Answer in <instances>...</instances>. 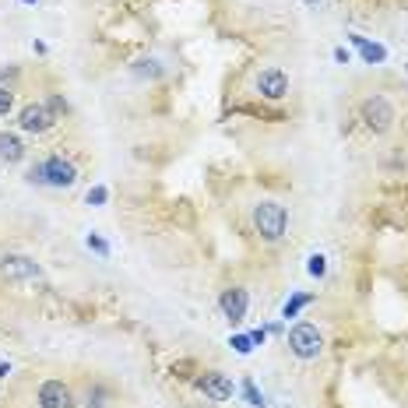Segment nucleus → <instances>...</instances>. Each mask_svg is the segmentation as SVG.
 <instances>
[{
    "mask_svg": "<svg viewBox=\"0 0 408 408\" xmlns=\"http://www.w3.org/2000/svg\"><path fill=\"white\" fill-rule=\"evenodd\" d=\"M254 229H257L268 243H275V240H282L285 229H289V212L282 208L278 201H261L257 208H254Z\"/></svg>",
    "mask_w": 408,
    "mask_h": 408,
    "instance_id": "1",
    "label": "nucleus"
},
{
    "mask_svg": "<svg viewBox=\"0 0 408 408\" xmlns=\"http://www.w3.org/2000/svg\"><path fill=\"white\" fill-rule=\"evenodd\" d=\"M32 183H46V187H74L78 180V169L64 159V155H50L46 162H39L32 173H29Z\"/></svg>",
    "mask_w": 408,
    "mask_h": 408,
    "instance_id": "2",
    "label": "nucleus"
},
{
    "mask_svg": "<svg viewBox=\"0 0 408 408\" xmlns=\"http://www.w3.org/2000/svg\"><path fill=\"white\" fill-rule=\"evenodd\" d=\"M359 117H363V124L373 134H387L394 127V106H391L384 95H370L363 106H359Z\"/></svg>",
    "mask_w": 408,
    "mask_h": 408,
    "instance_id": "3",
    "label": "nucleus"
},
{
    "mask_svg": "<svg viewBox=\"0 0 408 408\" xmlns=\"http://www.w3.org/2000/svg\"><path fill=\"white\" fill-rule=\"evenodd\" d=\"M289 349H292L296 359H317L324 352V338L314 324H296L289 331Z\"/></svg>",
    "mask_w": 408,
    "mask_h": 408,
    "instance_id": "4",
    "label": "nucleus"
},
{
    "mask_svg": "<svg viewBox=\"0 0 408 408\" xmlns=\"http://www.w3.org/2000/svg\"><path fill=\"white\" fill-rule=\"evenodd\" d=\"M53 113L46 110V102H29V106L22 110V117H18V127L25 131V134H46L50 127H53Z\"/></svg>",
    "mask_w": 408,
    "mask_h": 408,
    "instance_id": "5",
    "label": "nucleus"
},
{
    "mask_svg": "<svg viewBox=\"0 0 408 408\" xmlns=\"http://www.w3.org/2000/svg\"><path fill=\"white\" fill-rule=\"evenodd\" d=\"M0 275L11 278V282H25V278H43V268L32 261V257H22V254H8L0 261Z\"/></svg>",
    "mask_w": 408,
    "mask_h": 408,
    "instance_id": "6",
    "label": "nucleus"
},
{
    "mask_svg": "<svg viewBox=\"0 0 408 408\" xmlns=\"http://www.w3.org/2000/svg\"><path fill=\"white\" fill-rule=\"evenodd\" d=\"M219 306H222V314H226V321H229V324H240V321L247 317L250 296H247V289L233 285V289H226V292L219 296Z\"/></svg>",
    "mask_w": 408,
    "mask_h": 408,
    "instance_id": "7",
    "label": "nucleus"
},
{
    "mask_svg": "<svg viewBox=\"0 0 408 408\" xmlns=\"http://www.w3.org/2000/svg\"><path fill=\"white\" fill-rule=\"evenodd\" d=\"M257 92H261L264 99H271V102L285 99V95H289V78H285V71H278V67L261 71V74H257Z\"/></svg>",
    "mask_w": 408,
    "mask_h": 408,
    "instance_id": "8",
    "label": "nucleus"
},
{
    "mask_svg": "<svg viewBox=\"0 0 408 408\" xmlns=\"http://www.w3.org/2000/svg\"><path fill=\"white\" fill-rule=\"evenodd\" d=\"M197 387L204 391V398L208 401H229L233 398V380L226 377V373H201L197 377Z\"/></svg>",
    "mask_w": 408,
    "mask_h": 408,
    "instance_id": "9",
    "label": "nucleus"
},
{
    "mask_svg": "<svg viewBox=\"0 0 408 408\" xmlns=\"http://www.w3.org/2000/svg\"><path fill=\"white\" fill-rule=\"evenodd\" d=\"M39 405L43 408H74V394L64 380H46L39 387Z\"/></svg>",
    "mask_w": 408,
    "mask_h": 408,
    "instance_id": "10",
    "label": "nucleus"
},
{
    "mask_svg": "<svg viewBox=\"0 0 408 408\" xmlns=\"http://www.w3.org/2000/svg\"><path fill=\"white\" fill-rule=\"evenodd\" d=\"M22 159H25V141L18 134H11V131H0V162L15 166Z\"/></svg>",
    "mask_w": 408,
    "mask_h": 408,
    "instance_id": "11",
    "label": "nucleus"
},
{
    "mask_svg": "<svg viewBox=\"0 0 408 408\" xmlns=\"http://www.w3.org/2000/svg\"><path fill=\"white\" fill-rule=\"evenodd\" d=\"M349 43L363 53V60H366V64H384V60H387V50H384L380 43H370V39H363V36H356V32L349 36Z\"/></svg>",
    "mask_w": 408,
    "mask_h": 408,
    "instance_id": "12",
    "label": "nucleus"
},
{
    "mask_svg": "<svg viewBox=\"0 0 408 408\" xmlns=\"http://www.w3.org/2000/svg\"><path fill=\"white\" fill-rule=\"evenodd\" d=\"M310 303H314L310 292H296V296H289V303L282 306V317H285V321H289V317H299V310H306Z\"/></svg>",
    "mask_w": 408,
    "mask_h": 408,
    "instance_id": "13",
    "label": "nucleus"
},
{
    "mask_svg": "<svg viewBox=\"0 0 408 408\" xmlns=\"http://www.w3.org/2000/svg\"><path fill=\"white\" fill-rule=\"evenodd\" d=\"M306 271H310L314 278H324L328 275V257L324 254H314L310 261H306Z\"/></svg>",
    "mask_w": 408,
    "mask_h": 408,
    "instance_id": "14",
    "label": "nucleus"
},
{
    "mask_svg": "<svg viewBox=\"0 0 408 408\" xmlns=\"http://www.w3.org/2000/svg\"><path fill=\"white\" fill-rule=\"evenodd\" d=\"M85 243H88V250H95L99 257H110V243L102 240L99 233H88V240H85Z\"/></svg>",
    "mask_w": 408,
    "mask_h": 408,
    "instance_id": "15",
    "label": "nucleus"
},
{
    "mask_svg": "<svg viewBox=\"0 0 408 408\" xmlns=\"http://www.w3.org/2000/svg\"><path fill=\"white\" fill-rule=\"evenodd\" d=\"M243 394H247V401H250L254 408H264V394L257 391V384H254V380H243Z\"/></svg>",
    "mask_w": 408,
    "mask_h": 408,
    "instance_id": "16",
    "label": "nucleus"
},
{
    "mask_svg": "<svg viewBox=\"0 0 408 408\" xmlns=\"http://www.w3.org/2000/svg\"><path fill=\"white\" fill-rule=\"evenodd\" d=\"M141 78H159L162 74V67H159V60H138V67H134Z\"/></svg>",
    "mask_w": 408,
    "mask_h": 408,
    "instance_id": "17",
    "label": "nucleus"
},
{
    "mask_svg": "<svg viewBox=\"0 0 408 408\" xmlns=\"http://www.w3.org/2000/svg\"><path fill=\"white\" fill-rule=\"evenodd\" d=\"M233 349H236L240 356H250V352H254V338H250V335H233Z\"/></svg>",
    "mask_w": 408,
    "mask_h": 408,
    "instance_id": "18",
    "label": "nucleus"
},
{
    "mask_svg": "<svg viewBox=\"0 0 408 408\" xmlns=\"http://www.w3.org/2000/svg\"><path fill=\"white\" fill-rule=\"evenodd\" d=\"M11 106H15V92L11 88H0V117H8Z\"/></svg>",
    "mask_w": 408,
    "mask_h": 408,
    "instance_id": "19",
    "label": "nucleus"
},
{
    "mask_svg": "<svg viewBox=\"0 0 408 408\" xmlns=\"http://www.w3.org/2000/svg\"><path fill=\"white\" fill-rule=\"evenodd\" d=\"M110 201V190L106 187H92L88 190V204H95V208H99V204H106Z\"/></svg>",
    "mask_w": 408,
    "mask_h": 408,
    "instance_id": "20",
    "label": "nucleus"
},
{
    "mask_svg": "<svg viewBox=\"0 0 408 408\" xmlns=\"http://www.w3.org/2000/svg\"><path fill=\"white\" fill-rule=\"evenodd\" d=\"M46 110H50L53 117H57V113H67V102H64L60 95H50V99H46Z\"/></svg>",
    "mask_w": 408,
    "mask_h": 408,
    "instance_id": "21",
    "label": "nucleus"
},
{
    "mask_svg": "<svg viewBox=\"0 0 408 408\" xmlns=\"http://www.w3.org/2000/svg\"><path fill=\"white\" fill-rule=\"evenodd\" d=\"M335 60H338V64H352V53H349L345 46H338V50H335Z\"/></svg>",
    "mask_w": 408,
    "mask_h": 408,
    "instance_id": "22",
    "label": "nucleus"
},
{
    "mask_svg": "<svg viewBox=\"0 0 408 408\" xmlns=\"http://www.w3.org/2000/svg\"><path fill=\"white\" fill-rule=\"evenodd\" d=\"M250 338H254V345H264V338H268V328H254V331H250Z\"/></svg>",
    "mask_w": 408,
    "mask_h": 408,
    "instance_id": "23",
    "label": "nucleus"
},
{
    "mask_svg": "<svg viewBox=\"0 0 408 408\" xmlns=\"http://www.w3.org/2000/svg\"><path fill=\"white\" fill-rule=\"evenodd\" d=\"M8 373H11V366H8V363H0V377H8Z\"/></svg>",
    "mask_w": 408,
    "mask_h": 408,
    "instance_id": "24",
    "label": "nucleus"
},
{
    "mask_svg": "<svg viewBox=\"0 0 408 408\" xmlns=\"http://www.w3.org/2000/svg\"><path fill=\"white\" fill-rule=\"evenodd\" d=\"M22 4H39V0H22Z\"/></svg>",
    "mask_w": 408,
    "mask_h": 408,
    "instance_id": "25",
    "label": "nucleus"
},
{
    "mask_svg": "<svg viewBox=\"0 0 408 408\" xmlns=\"http://www.w3.org/2000/svg\"><path fill=\"white\" fill-rule=\"evenodd\" d=\"M306 4H317V0H306Z\"/></svg>",
    "mask_w": 408,
    "mask_h": 408,
    "instance_id": "26",
    "label": "nucleus"
},
{
    "mask_svg": "<svg viewBox=\"0 0 408 408\" xmlns=\"http://www.w3.org/2000/svg\"><path fill=\"white\" fill-rule=\"evenodd\" d=\"M405 71H408V64H405Z\"/></svg>",
    "mask_w": 408,
    "mask_h": 408,
    "instance_id": "27",
    "label": "nucleus"
}]
</instances>
